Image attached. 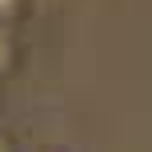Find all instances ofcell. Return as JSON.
<instances>
[{"label":"cell","instance_id":"obj_4","mask_svg":"<svg viewBox=\"0 0 152 152\" xmlns=\"http://www.w3.org/2000/svg\"><path fill=\"white\" fill-rule=\"evenodd\" d=\"M32 152H64V148H52V144H44V148H32Z\"/></svg>","mask_w":152,"mask_h":152},{"label":"cell","instance_id":"obj_1","mask_svg":"<svg viewBox=\"0 0 152 152\" xmlns=\"http://www.w3.org/2000/svg\"><path fill=\"white\" fill-rule=\"evenodd\" d=\"M24 64V40H20V28L12 24H0V84L12 80Z\"/></svg>","mask_w":152,"mask_h":152},{"label":"cell","instance_id":"obj_3","mask_svg":"<svg viewBox=\"0 0 152 152\" xmlns=\"http://www.w3.org/2000/svg\"><path fill=\"white\" fill-rule=\"evenodd\" d=\"M0 152H24V148H20V140H16L12 132H4V128H0Z\"/></svg>","mask_w":152,"mask_h":152},{"label":"cell","instance_id":"obj_2","mask_svg":"<svg viewBox=\"0 0 152 152\" xmlns=\"http://www.w3.org/2000/svg\"><path fill=\"white\" fill-rule=\"evenodd\" d=\"M32 4H36V0H0V24L20 28V24L32 16Z\"/></svg>","mask_w":152,"mask_h":152}]
</instances>
